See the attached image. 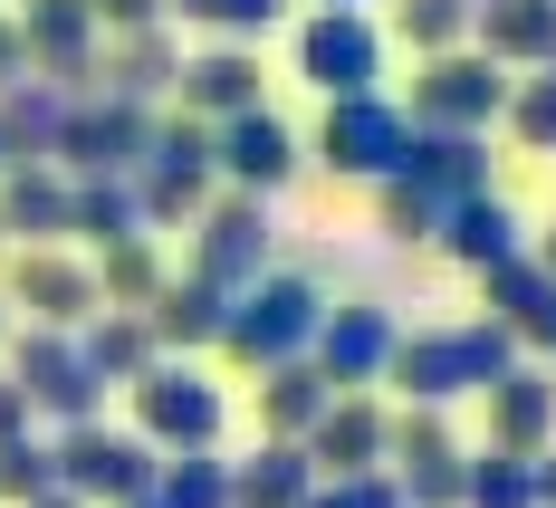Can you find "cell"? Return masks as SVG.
Listing matches in <instances>:
<instances>
[{
    "mask_svg": "<svg viewBox=\"0 0 556 508\" xmlns=\"http://www.w3.org/2000/svg\"><path fill=\"white\" fill-rule=\"evenodd\" d=\"M432 250H451V259L480 279V269H500V259L528 250V221H518V202L490 182V192H470V202H451V212H442V240H432Z\"/></svg>",
    "mask_w": 556,
    "mask_h": 508,
    "instance_id": "obj_19",
    "label": "cell"
},
{
    "mask_svg": "<svg viewBox=\"0 0 556 508\" xmlns=\"http://www.w3.org/2000/svg\"><path fill=\"white\" fill-rule=\"evenodd\" d=\"M393 480H403V499H413V508H460V490H470V452L451 442V452L393 460Z\"/></svg>",
    "mask_w": 556,
    "mask_h": 508,
    "instance_id": "obj_37",
    "label": "cell"
},
{
    "mask_svg": "<svg viewBox=\"0 0 556 508\" xmlns=\"http://www.w3.org/2000/svg\"><path fill=\"white\" fill-rule=\"evenodd\" d=\"M0 173H10V144H0Z\"/></svg>",
    "mask_w": 556,
    "mask_h": 508,
    "instance_id": "obj_50",
    "label": "cell"
},
{
    "mask_svg": "<svg viewBox=\"0 0 556 508\" xmlns=\"http://www.w3.org/2000/svg\"><path fill=\"white\" fill-rule=\"evenodd\" d=\"M269 67L250 58V39H202V49H182V77H173V106H192L202 125H222V115L260 106L269 87H260Z\"/></svg>",
    "mask_w": 556,
    "mask_h": 508,
    "instance_id": "obj_15",
    "label": "cell"
},
{
    "mask_svg": "<svg viewBox=\"0 0 556 508\" xmlns=\"http://www.w3.org/2000/svg\"><path fill=\"white\" fill-rule=\"evenodd\" d=\"M125 508H164V499H154V490H144V499H125Z\"/></svg>",
    "mask_w": 556,
    "mask_h": 508,
    "instance_id": "obj_48",
    "label": "cell"
},
{
    "mask_svg": "<svg viewBox=\"0 0 556 508\" xmlns=\"http://www.w3.org/2000/svg\"><path fill=\"white\" fill-rule=\"evenodd\" d=\"M403 154H413V106H393L384 87L327 97V115H317V164L336 182H384V173H403Z\"/></svg>",
    "mask_w": 556,
    "mask_h": 508,
    "instance_id": "obj_4",
    "label": "cell"
},
{
    "mask_svg": "<svg viewBox=\"0 0 556 508\" xmlns=\"http://www.w3.org/2000/svg\"><path fill=\"white\" fill-rule=\"evenodd\" d=\"M0 240H10V221H0Z\"/></svg>",
    "mask_w": 556,
    "mask_h": 508,
    "instance_id": "obj_51",
    "label": "cell"
},
{
    "mask_svg": "<svg viewBox=\"0 0 556 508\" xmlns=\"http://www.w3.org/2000/svg\"><path fill=\"white\" fill-rule=\"evenodd\" d=\"M144 144H154V106L97 87V97H67V125H58L49 164H67V173H135V164H144Z\"/></svg>",
    "mask_w": 556,
    "mask_h": 508,
    "instance_id": "obj_10",
    "label": "cell"
},
{
    "mask_svg": "<svg viewBox=\"0 0 556 508\" xmlns=\"http://www.w3.org/2000/svg\"><path fill=\"white\" fill-rule=\"evenodd\" d=\"M212 154H222V182H240V192H288L298 182V164H307V144H298V125L260 97V106H240L212 125Z\"/></svg>",
    "mask_w": 556,
    "mask_h": 508,
    "instance_id": "obj_12",
    "label": "cell"
},
{
    "mask_svg": "<svg viewBox=\"0 0 556 508\" xmlns=\"http://www.w3.org/2000/svg\"><path fill=\"white\" fill-rule=\"evenodd\" d=\"M0 336H10V307H0Z\"/></svg>",
    "mask_w": 556,
    "mask_h": 508,
    "instance_id": "obj_49",
    "label": "cell"
},
{
    "mask_svg": "<svg viewBox=\"0 0 556 508\" xmlns=\"http://www.w3.org/2000/svg\"><path fill=\"white\" fill-rule=\"evenodd\" d=\"M375 230H384V240H442V202H432L413 173H384V182H375Z\"/></svg>",
    "mask_w": 556,
    "mask_h": 508,
    "instance_id": "obj_35",
    "label": "cell"
},
{
    "mask_svg": "<svg viewBox=\"0 0 556 508\" xmlns=\"http://www.w3.org/2000/svg\"><path fill=\"white\" fill-rule=\"evenodd\" d=\"M470 49H490L500 67H547L556 58V0H480L470 10Z\"/></svg>",
    "mask_w": 556,
    "mask_h": 508,
    "instance_id": "obj_24",
    "label": "cell"
},
{
    "mask_svg": "<svg viewBox=\"0 0 556 508\" xmlns=\"http://www.w3.org/2000/svg\"><path fill=\"white\" fill-rule=\"evenodd\" d=\"M480 297H490V317H500L518 345L556 355V269L538 259V250H518V259H500V269H480Z\"/></svg>",
    "mask_w": 556,
    "mask_h": 508,
    "instance_id": "obj_18",
    "label": "cell"
},
{
    "mask_svg": "<svg viewBox=\"0 0 556 508\" xmlns=\"http://www.w3.org/2000/svg\"><path fill=\"white\" fill-rule=\"evenodd\" d=\"M20 432H29V394H20V384H0V442H20Z\"/></svg>",
    "mask_w": 556,
    "mask_h": 508,
    "instance_id": "obj_43",
    "label": "cell"
},
{
    "mask_svg": "<svg viewBox=\"0 0 556 508\" xmlns=\"http://www.w3.org/2000/svg\"><path fill=\"white\" fill-rule=\"evenodd\" d=\"M67 202H77V182H67V164H49V154H29V164L0 173V221L20 230V240H67Z\"/></svg>",
    "mask_w": 556,
    "mask_h": 508,
    "instance_id": "obj_23",
    "label": "cell"
},
{
    "mask_svg": "<svg viewBox=\"0 0 556 508\" xmlns=\"http://www.w3.org/2000/svg\"><path fill=\"white\" fill-rule=\"evenodd\" d=\"M10 77H29V39H20V20H0V87Z\"/></svg>",
    "mask_w": 556,
    "mask_h": 508,
    "instance_id": "obj_42",
    "label": "cell"
},
{
    "mask_svg": "<svg viewBox=\"0 0 556 508\" xmlns=\"http://www.w3.org/2000/svg\"><path fill=\"white\" fill-rule=\"evenodd\" d=\"M77 182V202H67V240H125V230H144V202H135V173H67Z\"/></svg>",
    "mask_w": 556,
    "mask_h": 508,
    "instance_id": "obj_30",
    "label": "cell"
},
{
    "mask_svg": "<svg viewBox=\"0 0 556 508\" xmlns=\"http://www.w3.org/2000/svg\"><path fill=\"white\" fill-rule=\"evenodd\" d=\"M230 403L222 384L202 374V365H173V355H154L144 374H135V432L154 442V452H202V442H222Z\"/></svg>",
    "mask_w": 556,
    "mask_h": 508,
    "instance_id": "obj_5",
    "label": "cell"
},
{
    "mask_svg": "<svg viewBox=\"0 0 556 508\" xmlns=\"http://www.w3.org/2000/svg\"><path fill=\"white\" fill-rule=\"evenodd\" d=\"M538 508H556V442L538 452Z\"/></svg>",
    "mask_w": 556,
    "mask_h": 508,
    "instance_id": "obj_44",
    "label": "cell"
},
{
    "mask_svg": "<svg viewBox=\"0 0 556 508\" xmlns=\"http://www.w3.org/2000/svg\"><path fill=\"white\" fill-rule=\"evenodd\" d=\"M173 20H192L202 39H260V29H278L288 20V0H164Z\"/></svg>",
    "mask_w": 556,
    "mask_h": 508,
    "instance_id": "obj_36",
    "label": "cell"
},
{
    "mask_svg": "<svg viewBox=\"0 0 556 508\" xmlns=\"http://www.w3.org/2000/svg\"><path fill=\"white\" fill-rule=\"evenodd\" d=\"M29 508H87V499H77V490H49V499H29Z\"/></svg>",
    "mask_w": 556,
    "mask_h": 508,
    "instance_id": "obj_46",
    "label": "cell"
},
{
    "mask_svg": "<svg viewBox=\"0 0 556 508\" xmlns=\"http://www.w3.org/2000/svg\"><path fill=\"white\" fill-rule=\"evenodd\" d=\"M97 288H106V307H154L164 297V259H154V230H125L97 250Z\"/></svg>",
    "mask_w": 556,
    "mask_h": 508,
    "instance_id": "obj_31",
    "label": "cell"
},
{
    "mask_svg": "<svg viewBox=\"0 0 556 508\" xmlns=\"http://www.w3.org/2000/svg\"><path fill=\"white\" fill-rule=\"evenodd\" d=\"M317 10H365V0H317Z\"/></svg>",
    "mask_w": 556,
    "mask_h": 508,
    "instance_id": "obj_47",
    "label": "cell"
},
{
    "mask_svg": "<svg viewBox=\"0 0 556 508\" xmlns=\"http://www.w3.org/2000/svg\"><path fill=\"white\" fill-rule=\"evenodd\" d=\"M97 77H106L115 97L154 106V97H173V77H182V39H173L164 20H144V29H115V49L97 58Z\"/></svg>",
    "mask_w": 556,
    "mask_h": 508,
    "instance_id": "obj_22",
    "label": "cell"
},
{
    "mask_svg": "<svg viewBox=\"0 0 556 508\" xmlns=\"http://www.w3.org/2000/svg\"><path fill=\"white\" fill-rule=\"evenodd\" d=\"M393 345H403V317H393L384 297H345V307H327V327H317V365H327V384H384L393 374Z\"/></svg>",
    "mask_w": 556,
    "mask_h": 508,
    "instance_id": "obj_13",
    "label": "cell"
},
{
    "mask_svg": "<svg viewBox=\"0 0 556 508\" xmlns=\"http://www.w3.org/2000/svg\"><path fill=\"white\" fill-rule=\"evenodd\" d=\"M470 10L480 0H393V29L384 39H403V49H470Z\"/></svg>",
    "mask_w": 556,
    "mask_h": 508,
    "instance_id": "obj_32",
    "label": "cell"
},
{
    "mask_svg": "<svg viewBox=\"0 0 556 508\" xmlns=\"http://www.w3.org/2000/svg\"><path fill=\"white\" fill-rule=\"evenodd\" d=\"M345 394V384H327V365L317 355H288V365H269L260 374V422H269V442H307L317 432V412Z\"/></svg>",
    "mask_w": 556,
    "mask_h": 508,
    "instance_id": "obj_25",
    "label": "cell"
},
{
    "mask_svg": "<svg viewBox=\"0 0 556 508\" xmlns=\"http://www.w3.org/2000/svg\"><path fill=\"white\" fill-rule=\"evenodd\" d=\"M106 29H144V20H164V0H87Z\"/></svg>",
    "mask_w": 556,
    "mask_h": 508,
    "instance_id": "obj_41",
    "label": "cell"
},
{
    "mask_svg": "<svg viewBox=\"0 0 556 508\" xmlns=\"http://www.w3.org/2000/svg\"><path fill=\"white\" fill-rule=\"evenodd\" d=\"M20 39H29V67H39V77L77 87V77H97L106 20H97L87 0H20Z\"/></svg>",
    "mask_w": 556,
    "mask_h": 508,
    "instance_id": "obj_17",
    "label": "cell"
},
{
    "mask_svg": "<svg viewBox=\"0 0 556 508\" xmlns=\"http://www.w3.org/2000/svg\"><path fill=\"white\" fill-rule=\"evenodd\" d=\"M384 20H365V10H307L298 20V77L317 87V97H365V87H384Z\"/></svg>",
    "mask_w": 556,
    "mask_h": 508,
    "instance_id": "obj_7",
    "label": "cell"
},
{
    "mask_svg": "<svg viewBox=\"0 0 556 508\" xmlns=\"http://www.w3.org/2000/svg\"><path fill=\"white\" fill-rule=\"evenodd\" d=\"M164 470H154V442L144 432H106V422H67V442H58V490H77V499H144Z\"/></svg>",
    "mask_w": 556,
    "mask_h": 508,
    "instance_id": "obj_11",
    "label": "cell"
},
{
    "mask_svg": "<svg viewBox=\"0 0 556 508\" xmlns=\"http://www.w3.org/2000/svg\"><path fill=\"white\" fill-rule=\"evenodd\" d=\"M212 182H222V154H212V125L192 106L154 115V144H144V164H135V202H144V230H182L202 202H212Z\"/></svg>",
    "mask_w": 556,
    "mask_h": 508,
    "instance_id": "obj_3",
    "label": "cell"
},
{
    "mask_svg": "<svg viewBox=\"0 0 556 508\" xmlns=\"http://www.w3.org/2000/svg\"><path fill=\"white\" fill-rule=\"evenodd\" d=\"M480 403H490V442H500V452L538 460L556 442V374H538V365H508Z\"/></svg>",
    "mask_w": 556,
    "mask_h": 508,
    "instance_id": "obj_21",
    "label": "cell"
},
{
    "mask_svg": "<svg viewBox=\"0 0 556 508\" xmlns=\"http://www.w3.org/2000/svg\"><path fill=\"white\" fill-rule=\"evenodd\" d=\"M327 288L307 279V269H260V279L230 297V327H222V355L230 365H250V374H269V365H288V355H307L317 345V327H327Z\"/></svg>",
    "mask_w": 556,
    "mask_h": 508,
    "instance_id": "obj_2",
    "label": "cell"
},
{
    "mask_svg": "<svg viewBox=\"0 0 556 508\" xmlns=\"http://www.w3.org/2000/svg\"><path fill=\"white\" fill-rule=\"evenodd\" d=\"M307 508H413V499H403V480H393V460H384V470H345V480H317V490H307Z\"/></svg>",
    "mask_w": 556,
    "mask_h": 508,
    "instance_id": "obj_40",
    "label": "cell"
},
{
    "mask_svg": "<svg viewBox=\"0 0 556 508\" xmlns=\"http://www.w3.org/2000/svg\"><path fill=\"white\" fill-rule=\"evenodd\" d=\"M460 508H538V460L490 442V452L470 460V490H460Z\"/></svg>",
    "mask_w": 556,
    "mask_h": 508,
    "instance_id": "obj_33",
    "label": "cell"
},
{
    "mask_svg": "<svg viewBox=\"0 0 556 508\" xmlns=\"http://www.w3.org/2000/svg\"><path fill=\"white\" fill-rule=\"evenodd\" d=\"M144 317H154V336H164L173 355H192V345H222V327H230V288H222V279H202V269H182V279H164V297H154Z\"/></svg>",
    "mask_w": 556,
    "mask_h": 508,
    "instance_id": "obj_26",
    "label": "cell"
},
{
    "mask_svg": "<svg viewBox=\"0 0 556 508\" xmlns=\"http://www.w3.org/2000/svg\"><path fill=\"white\" fill-rule=\"evenodd\" d=\"M508 77L490 49H432L413 77V125H460V135H490L508 115Z\"/></svg>",
    "mask_w": 556,
    "mask_h": 508,
    "instance_id": "obj_6",
    "label": "cell"
},
{
    "mask_svg": "<svg viewBox=\"0 0 556 508\" xmlns=\"http://www.w3.org/2000/svg\"><path fill=\"white\" fill-rule=\"evenodd\" d=\"M269 259H278L269 192H240V182H230L222 202H202V212H192V269H202V279H222L230 297H240V288L260 279Z\"/></svg>",
    "mask_w": 556,
    "mask_h": 508,
    "instance_id": "obj_9",
    "label": "cell"
},
{
    "mask_svg": "<svg viewBox=\"0 0 556 508\" xmlns=\"http://www.w3.org/2000/svg\"><path fill=\"white\" fill-rule=\"evenodd\" d=\"M77 345H87V365H97L106 384H135V374L164 355V336H154V317H144V307H97V317L77 327Z\"/></svg>",
    "mask_w": 556,
    "mask_h": 508,
    "instance_id": "obj_29",
    "label": "cell"
},
{
    "mask_svg": "<svg viewBox=\"0 0 556 508\" xmlns=\"http://www.w3.org/2000/svg\"><path fill=\"white\" fill-rule=\"evenodd\" d=\"M403 173L432 192V202H470V192H490V135H460V125H413V154Z\"/></svg>",
    "mask_w": 556,
    "mask_h": 508,
    "instance_id": "obj_20",
    "label": "cell"
},
{
    "mask_svg": "<svg viewBox=\"0 0 556 508\" xmlns=\"http://www.w3.org/2000/svg\"><path fill=\"white\" fill-rule=\"evenodd\" d=\"M508 365H518V336H508L500 317H470V327H403L384 384H403V403H451V394H490Z\"/></svg>",
    "mask_w": 556,
    "mask_h": 508,
    "instance_id": "obj_1",
    "label": "cell"
},
{
    "mask_svg": "<svg viewBox=\"0 0 556 508\" xmlns=\"http://www.w3.org/2000/svg\"><path fill=\"white\" fill-rule=\"evenodd\" d=\"M528 250H538V259H547V269H556V221H547V230H538V240H528Z\"/></svg>",
    "mask_w": 556,
    "mask_h": 508,
    "instance_id": "obj_45",
    "label": "cell"
},
{
    "mask_svg": "<svg viewBox=\"0 0 556 508\" xmlns=\"http://www.w3.org/2000/svg\"><path fill=\"white\" fill-rule=\"evenodd\" d=\"M508 135H518L528 154H556V58L538 67V77L508 87Z\"/></svg>",
    "mask_w": 556,
    "mask_h": 508,
    "instance_id": "obj_38",
    "label": "cell"
},
{
    "mask_svg": "<svg viewBox=\"0 0 556 508\" xmlns=\"http://www.w3.org/2000/svg\"><path fill=\"white\" fill-rule=\"evenodd\" d=\"M307 490H317L307 442H269V452L230 460V508H307Z\"/></svg>",
    "mask_w": 556,
    "mask_h": 508,
    "instance_id": "obj_28",
    "label": "cell"
},
{
    "mask_svg": "<svg viewBox=\"0 0 556 508\" xmlns=\"http://www.w3.org/2000/svg\"><path fill=\"white\" fill-rule=\"evenodd\" d=\"M307 460H317V480H345V470H384L393 460V412L365 384L355 394H336L317 412V432H307Z\"/></svg>",
    "mask_w": 556,
    "mask_h": 508,
    "instance_id": "obj_16",
    "label": "cell"
},
{
    "mask_svg": "<svg viewBox=\"0 0 556 508\" xmlns=\"http://www.w3.org/2000/svg\"><path fill=\"white\" fill-rule=\"evenodd\" d=\"M58 490V442H29V432H20V442H0V499H49Z\"/></svg>",
    "mask_w": 556,
    "mask_h": 508,
    "instance_id": "obj_39",
    "label": "cell"
},
{
    "mask_svg": "<svg viewBox=\"0 0 556 508\" xmlns=\"http://www.w3.org/2000/svg\"><path fill=\"white\" fill-rule=\"evenodd\" d=\"M67 97H77V87H58V77H39V67L0 87V144H10V164H29V154H58Z\"/></svg>",
    "mask_w": 556,
    "mask_h": 508,
    "instance_id": "obj_27",
    "label": "cell"
},
{
    "mask_svg": "<svg viewBox=\"0 0 556 508\" xmlns=\"http://www.w3.org/2000/svg\"><path fill=\"white\" fill-rule=\"evenodd\" d=\"M154 499L164 508H230V460L202 442V452H173V470L154 480Z\"/></svg>",
    "mask_w": 556,
    "mask_h": 508,
    "instance_id": "obj_34",
    "label": "cell"
},
{
    "mask_svg": "<svg viewBox=\"0 0 556 508\" xmlns=\"http://www.w3.org/2000/svg\"><path fill=\"white\" fill-rule=\"evenodd\" d=\"M10 307H29L39 327H87L97 307H106V288H97V259H67V250H20L10 259Z\"/></svg>",
    "mask_w": 556,
    "mask_h": 508,
    "instance_id": "obj_14",
    "label": "cell"
},
{
    "mask_svg": "<svg viewBox=\"0 0 556 508\" xmlns=\"http://www.w3.org/2000/svg\"><path fill=\"white\" fill-rule=\"evenodd\" d=\"M10 384L29 394V412H58V422H97V403H106V374L87 365L77 327H29L10 345Z\"/></svg>",
    "mask_w": 556,
    "mask_h": 508,
    "instance_id": "obj_8",
    "label": "cell"
}]
</instances>
